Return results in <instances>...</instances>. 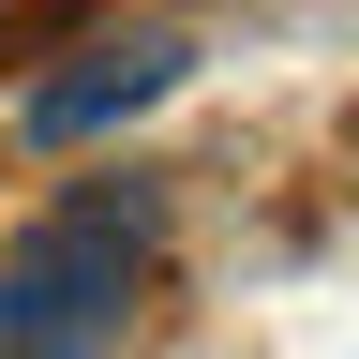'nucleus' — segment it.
I'll list each match as a JSON object with an SVG mask.
<instances>
[{
	"label": "nucleus",
	"instance_id": "obj_1",
	"mask_svg": "<svg viewBox=\"0 0 359 359\" xmlns=\"http://www.w3.org/2000/svg\"><path fill=\"white\" fill-rule=\"evenodd\" d=\"M150 269V195H75L30 240H0V359H105Z\"/></svg>",
	"mask_w": 359,
	"mask_h": 359
},
{
	"label": "nucleus",
	"instance_id": "obj_2",
	"mask_svg": "<svg viewBox=\"0 0 359 359\" xmlns=\"http://www.w3.org/2000/svg\"><path fill=\"white\" fill-rule=\"evenodd\" d=\"M180 90V30H135V45H90L75 75H45L30 90V150H75V135H105V120H135V105H165Z\"/></svg>",
	"mask_w": 359,
	"mask_h": 359
}]
</instances>
